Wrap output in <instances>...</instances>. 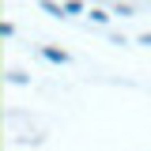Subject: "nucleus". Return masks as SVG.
<instances>
[{
    "label": "nucleus",
    "mask_w": 151,
    "mask_h": 151,
    "mask_svg": "<svg viewBox=\"0 0 151 151\" xmlns=\"http://www.w3.org/2000/svg\"><path fill=\"white\" fill-rule=\"evenodd\" d=\"M42 57H45V60H53V64H68V53H64V49H53V45H45Z\"/></svg>",
    "instance_id": "f257e3e1"
},
{
    "label": "nucleus",
    "mask_w": 151,
    "mask_h": 151,
    "mask_svg": "<svg viewBox=\"0 0 151 151\" xmlns=\"http://www.w3.org/2000/svg\"><path fill=\"white\" fill-rule=\"evenodd\" d=\"M42 8H45V12H49V15H53V19H64V15H68V12H64V4L57 8L53 0H42Z\"/></svg>",
    "instance_id": "f03ea898"
},
{
    "label": "nucleus",
    "mask_w": 151,
    "mask_h": 151,
    "mask_svg": "<svg viewBox=\"0 0 151 151\" xmlns=\"http://www.w3.org/2000/svg\"><path fill=\"white\" fill-rule=\"evenodd\" d=\"M64 12H68V15H79V12H83V0H64Z\"/></svg>",
    "instance_id": "7ed1b4c3"
},
{
    "label": "nucleus",
    "mask_w": 151,
    "mask_h": 151,
    "mask_svg": "<svg viewBox=\"0 0 151 151\" xmlns=\"http://www.w3.org/2000/svg\"><path fill=\"white\" fill-rule=\"evenodd\" d=\"M91 19H94V23H98V27H106V23H110V15H106L102 8H91Z\"/></svg>",
    "instance_id": "20e7f679"
}]
</instances>
